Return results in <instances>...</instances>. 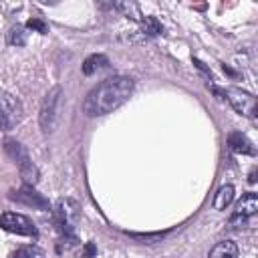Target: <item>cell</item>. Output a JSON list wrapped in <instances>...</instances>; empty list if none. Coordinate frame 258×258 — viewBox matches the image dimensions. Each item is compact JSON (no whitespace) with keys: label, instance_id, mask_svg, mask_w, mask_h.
<instances>
[{"label":"cell","instance_id":"1","mask_svg":"<svg viewBox=\"0 0 258 258\" xmlns=\"http://www.w3.org/2000/svg\"><path fill=\"white\" fill-rule=\"evenodd\" d=\"M133 91V81L129 77H109L101 81L97 87L89 91L83 103V111L89 117H101L107 113H113L117 107H121Z\"/></svg>","mask_w":258,"mask_h":258},{"label":"cell","instance_id":"2","mask_svg":"<svg viewBox=\"0 0 258 258\" xmlns=\"http://www.w3.org/2000/svg\"><path fill=\"white\" fill-rule=\"evenodd\" d=\"M60 87H52L46 97L42 99V105H40V127L42 131H52L54 129V123H56V111H58V103H60Z\"/></svg>","mask_w":258,"mask_h":258},{"label":"cell","instance_id":"3","mask_svg":"<svg viewBox=\"0 0 258 258\" xmlns=\"http://www.w3.org/2000/svg\"><path fill=\"white\" fill-rule=\"evenodd\" d=\"M222 95L230 101V105L240 115H246V117H256L258 115V105H256V97L254 95H250V93H246L242 89H234V87L226 89Z\"/></svg>","mask_w":258,"mask_h":258},{"label":"cell","instance_id":"4","mask_svg":"<svg viewBox=\"0 0 258 258\" xmlns=\"http://www.w3.org/2000/svg\"><path fill=\"white\" fill-rule=\"evenodd\" d=\"M20 119H22V107H20V103L12 95H8V93H0V129L8 131Z\"/></svg>","mask_w":258,"mask_h":258},{"label":"cell","instance_id":"5","mask_svg":"<svg viewBox=\"0 0 258 258\" xmlns=\"http://www.w3.org/2000/svg\"><path fill=\"white\" fill-rule=\"evenodd\" d=\"M0 228L12 234H20V236H36L34 224L26 216L16 214V212H4L0 216Z\"/></svg>","mask_w":258,"mask_h":258},{"label":"cell","instance_id":"6","mask_svg":"<svg viewBox=\"0 0 258 258\" xmlns=\"http://www.w3.org/2000/svg\"><path fill=\"white\" fill-rule=\"evenodd\" d=\"M258 212V196L256 194H246L238 204H236V212L230 218V224H242L246 222V218H252Z\"/></svg>","mask_w":258,"mask_h":258},{"label":"cell","instance_id":"7","mask_svg":"<svg viewBox=\"0 0 258 258\" xmlns=\"http://www.w3.org/2000/svg\"><path fill=\"white\" fill-rule=\"evenodd\" d=\"M228 145H230V149L236 151V153H248V155H254V147H252V143H250L248 137L242 135L240 131H234V133L228 135Z\"/></svg>","mask_w":258,"mask_h":258},{"label":"cell","instance_id":"8","mask_svg":"<svg viewBox=\"0 0 258 258\" xmlns=\"http://www.w3.org/2000/svg\"><path fill=\"white\" fill-rule=\"evenodd\" d=\"M18 169H20V175H22V179H24L26 185H34V183L38 181V169H36V165L28 159V155H24V157L18 161Z\"/></svg>","mask_w":258,"mask_h":258},{"label":"cell","instance_id":"9","mask_svg":"<svg viewBox=\"0 0 258 258\" xmlns=\"http://www.w3.org/2000/svg\"><path fill=\"white\" fill-rule=\"evenodd\" d=\"M210 258H238V246L230 240L218 242L212 250H210Z\"/></svg>","mask_w":258,"mask_h":258},{"label":"cell","instance_id":"10","mask_svg":"<svg viewBox=\"0 0 258 258\" xmlns=\"http://www.w3.org/2000/svg\"><path fill=\"white\" fill-rule=\"evenodd\" d=\"M234 200V187L232 185H222L214 198V208L216 210H226L230 206V202Z\"/></svg>","mask_w":258,"mask_h":258},{"label":"cell","instance_id":"11","mask_svg":"<svg viewBox=\"0 0 258 258\" xmlns=\"http://www.w3.org/2000/svg\"><path fill=\"white\" fill-rule=\"evenodd\" d=\"M107 64V56H103V54H91L85 62H83V73L85 75H93L97 69H101V67H105Z\"/></svg>","mask_w":258,"mask_h":258},{"label":"cell","instance_id":"12","mask_svg":"<svg viewBox=\"0 0 258 258\" xmlns=\"http://www.w3.org/2000/svg\"><path fill=\"white\" fill-rule=\"evenodd\" d=\"M8 44H12V46H24L26 44V32H24L22 26L10 28V32H8Z\"/></svg>","mask_w":258,"mask_h":258},{"label":"cell","instance_id":"13","mask_svg":"<svg viewBox=\"0 0 258 258\" xmlns=\"http://www.w3.org/2000/svg\"><path fill=\"white\" fill-rule=\"evenodd\" d=\"M16 198L24 200L26 204H34V206H38V208H46V202H44V200H42L38 194H34V191H28L26 187H24V189H20Z\"/></svg>","mask_w":258,"mask_h":258},{"label":"cell","instance_id":"14","mask_svg":"<svg viewBox=\"0 0 258 258\" xmlns=\"http://www.w3.org/2000/svg\"><path fill=\"white\" fill-rule=\"evenodd\" d=\"M14 258H44V252L38 246H22L16 250Z\"/></svg>","mask_w":258,"mask_h":258},{"label":"cell","instance_id":"15","mask_svg":"<svg viewBox=\"0 0 258 258\" xmlns=\"http://www.w3.org/2000/svg\"><path fill=\"white\" fill-rule=\"evenodd\" d=\"M141 26H143L145 34H149V36L161 34V24H159L157 18H153V16H145V18L141 20Z\"/></svg>","mask_w":258,"mask_h":258},{"label":"cell","instance_id":"16","mask_svg":"<svg viewBox=\"0 0 258 258\" xmlns=\"http://www.w3.org/2000/svg\"><path fill=\"white\" fill-rule=\"evenodd\" d=\"M26 28H32V30H36V32H40V34L46 32V24H44L42 20H38V18H30V20L26 22Z\"/></svg>","mask_w":258,"mask_h":258},{"label":"cell","instance_id":"17","mask_svg":"<svg viewBox=\"0 0 258 258\" xmlns=\"http://www.w3.org/2000/svg\"><path fill=\"white\" fill-rule=\"evenodd\" d=\"M95 252H97V248H95L93 242H87V244L83 246V258H91Z\"/></svg>","mask_w":258,"mask_h":258}]
</instances>
